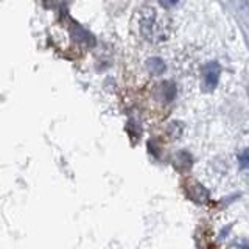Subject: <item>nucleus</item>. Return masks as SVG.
Returning <instances> with one entry per match:
<instances>
[{
	"mask_svg": "<svg viewBox=\"0 0 249 249\" xmlns=\"http://www.w3.org/2000/svg\"><path fill=\"white\" fill-rule=\"evenodd\" d=\"M136 20L140 36L150 44L165 42L171 35L170 18L156 6H142L136 14Z\"/></svg>",
	"mask_w": 249,
	"mask_h": 249,
	"instance_id": "1",
	"label": "nucleus"
},
{
	"mask_svg": "<svg viewBox=\"0 0 249 249\" xmlns=\"http://www.w3.org/2000/svg\"><path fill=\"white\" fill-rule=\"evenodd\" d=\"M184 190L187 193V196H189L192 201L198 202V204H204V202L209 199L207 190L202 187V184L195 181L193 178H187L184 181Z\"/></svg>",
	"mask_w": 249,
	"mask_h": 249,
	"instance_id": "2",
	"label": "nucleus"
},
{
	"mask_svg": "<svg viewBox=\"0 0 249 249\" xmlns=\"http://www.w3.org/2000/svg\"><path fill=\"white\" fill-rule=\"evenodd\" d=\"M221 69L218 66V62H209L202 69V86L206 90H213L220 80Z\"/></svg>",
	"mask_w": 249,
	"mask_h": 249,
	"instance_id": "3",
	"label": "nucleus"
},
{
	"mask_svg": "<svg viewBox=\"0 0 249 249\" xmlns=\"http://www.w3.org/2000/svg\"><path fill=\"white\" fill-rule=\"evenodd\" d=\"M175 163L179 170H189L192 167V158L185 151H181V153H178Z\"/></svg>",
	"mask_w": 249,
	"mask_h": 249,
	"instance_id": "4",
	"label": "nucleus"
},
{
	"mask_svg": "<svg viewBox=\"0 0 249 249\" xmlns=\"http://www.w3.org/2000/svg\"><path fill=\"white\" fill-rule=\"evenodd\" d=\"M150 69H151V72L153 73H160L162 70H163V64L159 61V59H153V61H150Z\"/></svg>",
	"mask_w": 249,
	"mask_h": 249,
	"instance_id": "5",
	"label": "nucleus"
},
{
	"mask_svg": "<svg viewBox=\"0 0 249 249\" xmlns=\"http://www.w3.org/2000/svg\"><path fill=\"white\" fill-rule=\"evenodd\" d=\"M163 8H173L179 3V0H159Z\"/></svg>",
	"mask_w": 249,
	"mask_h": 249,
	"instance_id": "6",
	"label": "nucleus"
},
{
	"mask_svg": "<svg viewBox=\"0 0 249 249\" xmlns=\"http://www.w3.org/2000/svg\"><path fill=\"white\" fill-rule=\"evenodd\" d=\"M243 249H249V243H246V245L243 246Z\"/></svg>",
	"mask_w": 249,
	"mask_h": 249,
	"instance_id": "7",
	"label": "nucleus"
}]
</instances>
